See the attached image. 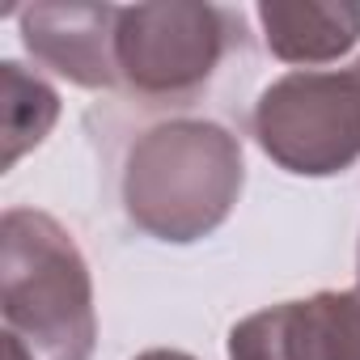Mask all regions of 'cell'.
<instances>
[{
	"mask_svg": "<svg viewBox=\"0 0 360 360\" xmlns=\"http://www.w3.org/2000/svg\"><path fill=\"white\" fill-rule=\"evenodd\" d=\"M60 119V94L26 72L22 64H0V165L13 169L34 144L47 140V131Z\"/></svg>",
	"mask_w": 360,
	"mask_h": 360,
	"instance_id": "obj_8",
	"label": "cell"
},
{
	"mask_svg": "<svg viewBox=\"0 0 360 360\" xmlns=\"http://www.w3.org/2000/svg\"><path fill=\"white\" fill-rule=\"evenodd\" d=\"M233 18L217 5H131L119 9L115 64L119 81L140 98H191L225 60Z\"/></svg>",
	"mask_w": 360,
	"mask_h": 360,
	"instance_id": "obj_4",
	"label": "cell"
},
{
	"mask_svg": "<svg viewBox=\"0 0 360 360\" xmlns=\"http://www.w3.org/2000/svg\"><path fill=\"white\" fill-rule=\"evenodd\" d=\"M5 343L26 360H89L98 343L94 280L72 233L34 208L0 217Z\"/></svg>",
	"mask_w": 360,
	"mask_h": 360,
	"instance_id": "obj_2",
	"label": "cell"
},
{
	"mask_svg": "<svg viewBox=\"0 0 360 360\" xmlns=\"http://www.w3.org/2000/svg\"><path fill=\"white\" fill-rule=\"evenodd\" d=\"M255 140L288 174L301 178L343 174L360 157L356 68H335V72L305 68L271 81L255 102Z\"/></svg>",
	"mask_w": 360,
	"mask_h": 360,
	"instance_id": "obj_3",
	"label": "cell"
},
{
	"mask_svg": "<svg viewBox=\"0 0 360 360\" xmlns=\"http://www.w3.org/2000/svg\"><path fill=\"white\" fill-rule=\"evenodd\" d=\"M115 5H26L22 43L26 51L81 89H110L119 81L115 64Z\"/></svg>",
	"mask_w": 360,
	"mask_h": 360,
	"instance_id": "obj_6",
	"label": "cell"
},
{
	"mask_svg": "<svg viewBox=\"0 0 360 360\" xmlns=\"http://www.w3.org/2000/svg\"><path fill=\"white\" fill-rule=\"evenodd\" d=\"M352 68H356V77H360V60H356V64H352Z\"/></svg>",
	"mask_w": 360,
	"mask_h": 360,
	"instance_id": "obj_10",
	"label": "cell"
},
{
	"mask_svg": "<svg viewBox=\"0 0 360 360\" xmlns=\"http://www.w3.org/2000/svg\"><path fill=\"white\" fill-rule=\"evenodd\" d=\"M259 22L284 64H330L360 43V5L347 0H263Z\"/></svg>",
	"mask_w": 360,
	"mask_h": 360,
	"instance_id": "obj_7",
	"label": "cell"
},
{
	"mask_svg": "<svg viewBox=\"0 0 360 360\" xmlns=\"http://www.w3.org/2000/svg\"><path fill=\"white\" fill-rule=\"evenodd\" d=\"M242 183L246 161L229 127L212 119H165L127 148L119 191L140 233L187 246L229 221Z\"/></svg>",
	"mask_w": 360,
	"mask_h": 360,
	"instance_id": "obj_1",
	"label": "cell"
},
{
	"mask_svg": "<svg viewBox=\"0 0 360 360\" xmlns=\"http://www.w3.org/2000/svg\"><path fill=\"white\" fill-rule=\"evenodd\" d=\"M356 280H360V259H356Z\"/></svg>",
	"mask_w": 360,
	"mask_h": 360,
	"instance_id": "obj_11",
	"label": "cell"
},
{
	"mask_svg": "<svg viewBox=\"0 0 360 360\" xmlns=\"http://www.w3.org/2000/svg\"><path fill=\"white\" fill-rule=\"evenodd\" d=\"M136 360H195L187 352H169V347H153V352H140Z\"/></svg>",
	"mask_w": 360,
	"mask_h": 360,
	"instance_id": "obj_9",
	"label": "cell"
},
{
	"mask_svg": "<svg viewBox=\"0 0 360 360\" xmlns=\"http://www.w3.org/2000/svg\"><path fill=\"white\" fill-rule=\"evenodd\" d=\"M229 360H360V288L280 301L229 330Z\"/></svg>",
	"mask_w": 360,
	"mask_h": 360,
	"instance_id": "obj_5",
	"label": "cell"
}]
</instances>
